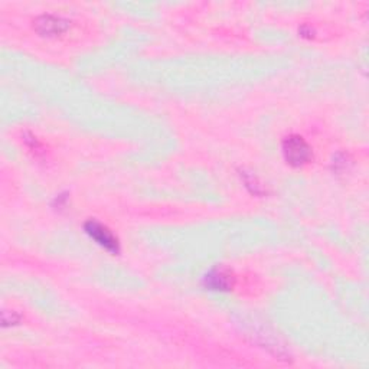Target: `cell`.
<instances>
[{"label":"cell","mask_w":369,"mask_h":369,"mask_svg":"<svg viewBox=\"0 0 369 369\" xmlns=\"http://www.w3.org/2000/svg\"><path fill=\"white\" fill-rule=\"evenodd\" d=\"M283 154L289 165L303 166L312 157V149L300 136H290L283 143Z\"/></svg>","instance_id":"1"},{"label":"cell","mask_w":369,"mask_h":369,"mask_svg":"<svg viewBox=\"0 0 369 369\" xmlns=\"http://www.w3.org/2000/svg\"><path fill=\"white\" fill-rule=\"evenodd\" d=\"M84 229L92 240H94L99 245H101L103 248H106L107 251H110L113 254H117L120 251L119 240L114 237V234L106 225L91 219V221L85 222Z\"/></svg>","instance_id":"2"},{"label":"cell","mask_w":369,"mask_h":369,"mask_svg":"<svg viewBox=\"0 0 369 369\" xmlns=\"http://www.w3.org/2000/svg\"><path fill=\"white\" fill-rule=\"evenodd\" d=\"M35 28L38 34L43 36H58L62 35L68 29V22L59 16H52V15H43L36 19Z\"/></svg>","instance_id":"3"},{"label":"cell","mask_w":369,"mask_h":369,"mask_svg":"<svg viewBox=\"0 0 369 369\" xmlns=\"http://www.w3.org/2000/svg\"><path fill=\"white\" fill-rule=\"evenodd\" d=\"M205 284L212 290H229L233 287V277L224 270H214L205 277Z\"/></svg>","instance_id":"4"}]
</instances>
